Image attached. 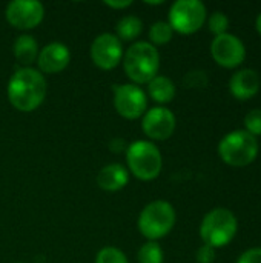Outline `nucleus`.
I'll return each mask as SVG.
<instances>
[{"label":"nucleus","mask_w":261,"mask_h":263,"mask_svg":"<svg viewBox=\"0 0 261 263\" xmlns=\"http://www.w3.org/2000/svg\"><path fill=\"white\" fill-rule=\"evenodd\" d=\"M45 76L34 68H18L8 82V100L22 112L37 109L46 97Z\"/></svg>","instance_id":"obj_1"},{"label":"nucleus","mask_w":261,"mask_h":263,"mask_svg":"<svg viewBox=\"0 0 261 263\" xmlns=\"http://www.w3.org/2000/svg\"><path fill=\"white\" fill-rule=\"evenodd\" d=\"M123 68L134 85L149 83L160 69V54L149 42L131 45L123 55Z\"/></svg>","instance_id":"obj_2"},{"label":"nucleus","mask_w":261,"mask_h":263,"mask_svg":"<svg viewBox=\"0 0 261 263\" xmlns=\"http://www.w3.org/2000/svg\"><path fill=\"white\" fill-rule=\"evenodd\" d=\"M238 222L232 211L226 208H215L209 211L200 225V237L205 245L215 248L226 247L235 237Z\"/></svg>","instance_id":"obj_3"},{"label":"nucleus","mask_w":261,"mask_h":263,"mask_svg":"<svg viewBox=\"0 0 261 263\" xmlns=\"http://www.w3.org/2000/svg\"><path fill=\"white\" fill-rule=\"evenodd\" d=\"M126 162L129 173L145 182L158 177L163 166L160 149L148 140L132 142L126 149Z\"/></svg>","instance_id":"obj_4"},{"label":"nucleus","mask_w":261,"mask_h":263,"mask_svg":"<svg viewBox=\"0 0 261 263\" xmlns=\"http://www.w3.org/2000/svg\"><path fill=\"white\" fill-rule=\"evenodd\" d=\"M175 219V210L169 202L154 200L142 210L138 216V230L149 242H155L171 233Z\"/></svg>","instance_id":"obj_5"},{"label":"nucleus","mask_w":261,"mask_h":263,"mask_svg":"<svg viewBox=\"0 0 261 263\" xmlns=\"http://www.w3.org/2000/svg\"><path fill=\"white\" fill-rule=\"evenodd\" d=\"M258 154L257 137L245 129H237L226 134L218 143V156L226 165L246 166L251 165Z\"/></svg>","instance_id":"obj_6"},{"label":"nucleus","mask_w":261,"mask_h":263,"mask_svg":"<svg viewBox=\"0 0 261 263\" xmlns=\"http://www.w3.org/2000/svg\"><path fill=\"white\" fill-rule=\"evenodd\" d=\"M206 22V6L200 0H177L169 9V25L180 34H194Z\"/></svg>","instance_id":"obj_7"},{"label":"nucleus","mask_w":261,"mask_h":263,"mask_svg":"<svg viewBox=\"0 0 261 263\" xmlns=\"http://www.w3.org/2000/svg\"><path fill=\"white\" fill-rule=\"evenodd\" d=\"M114 106L122 117L135 120L145 114L148 99L145 91L134 83L114 85Z\"/></svg>","instance_id":"obj_8"},{"label":"nucleus","mask_w":261,"mask_h":263,"mask_svg":"<svg viewBox=\"0 0 261 263\" xmlns=\"http://www.w3.org/2000/svg\"><path fill=\"white\" fill-rule=\"evenodd\" d=\"M211 54L217 65L223 68H237L246 59L245 43L234 34H222L217 35L211 43Z\"/></svg>","instance_id":"obj_9"},{"label":"nucleus","mask_w":261,"mask_h":263,"mask_svg":"<svg viewBox=\"0 0 261 263\" xmlns=\"http://www.w3.org/2000/svg\"><path fill=\"white\" fill-rule=\"evenodd\" d=\"M6 20L17 29H32L45 17V8L35 0H14L6 6Z\"/></svg>","instance_id":"obj_10"},{"label":"nucleus","mask_w":261,"mask_h":263,"mask_svg":"<svg viewBox=\"0 0 261 263\" xmlns=\"http://www.w3.org/2000/svg\"><path fill=\"white\" fill-rule=\"evenodd\" d=\"M91 59L100 69H112L123 59V46L117 35L103 32L91 45Z\"/></svg>","instance_id":"obj_11"},{"label":"nucleus","mask_w":261,"mask_h":263,"mask_svg":"<svg viewBox=\"0 0 261 263\" xmlns=\"http://www.w3.org/2000/svg\"><path fill=\"white\" fill-rule=\"evenodd\" d=\"M175 116L171 109L165 106H155L145 112L143 117V133L152 140H166L175 131Z\"/></svg>","instance_id":"obj_12"},{"label":"nucleus","mask_w":261,"mask_h":263,"mask_svg":"<svg viewBox=\"0 0 261 263\" xmlns=\"http://www.w3.org/2000/svg\"><path fill=\"white\" fill-rule=\"evenodd\" d=\"M71 60V52L66 45L54 42L40 49L37 55L38 71L45 74H57L62 72Z\"/></svg>","instance_id":"obj_13"},{"label":"nucleus","mask_w":261,"mask_h":263,"mask_svg":"<svg viewBox=\"0 0 261 263\" xmlns=\"http://www.w3.org/2000/svg\"><path fill=\"white\" fill-rule=\"evenodd\" d=\"M260 76L254 69H240L229 80V89L238 100H249L260 91Z\"/></svg>","instance_id":"obj_14"},{"label":"nucleus","mask_w":261,"mask_h":263,"mask_svg":"<svg viewBox=\"0 0 261 263\" xmlns=\"http://www.w3.org/2000/svg\"><path fill=\"white\" fill-rule=\"evenodd\" d=\"M129 182V171L120 163H111L97 174V185L105 191H118Z\"/></svg>","instance_id":"obj_15"},{"label":"nucleus","mask_w":261,"mask_h":263,"mask_svg":"<svg viewBox=\"0 0 261 263\" xmlns=\"http://www.w3.org/2000/svg\"><path fill=\"white\" fill-rule=\"evenodd\" d=\"M12 52H14V57L17 59V62L25 65V68H28L31 63H34L37 60V55H38L37 40L29 34L18 35L12 45Z\"/></svg>","instance_id":"obj_16"},{"label":"nucleus","mask_w":261,"mask_h":263,"mask_svg":"<svg viewBox=\"0 0 261 263\" xmlns=\"http://www.w3.org/2000/svg\"><path fill=\"white\" fill-rule=\"evenodd\" d=\"M148 91L151 99L162 105L172 102L175 97V85L169 77L165 76H155L148 83Z\"/></svg>","instance_id":"obj_17"},{"label":"nucleus","mask_w":261,"mask_h":263,"mask_svg":"<svg viewBox=\"0 0 261 263\" xmlns=\"http://www.w3.org/2000/svg\"><path fill=\"white\" fill-rule=\"evenodd\" d=\"M117 37L120 42L135 40L143 31V22L135 15H125L117 23Z\"/></svg>","instance_id":"obj_18"},{"label":"nucleus","mask_w":261,"mask_h":263,"mask_svg":"<svg viewBox=\"0 0 261 263\" xmlns=\"http://www.w3.org/2000/svg\"><path fill=\"white\" fill-rule=\"evenodd\" d=\"M165 254L162 247L157 242H146L140 247L137 253L138 263H163Z\"/></svg>","instance_id":"obj_19"},{"label":"nucleus","mask_w":261,"mask_h":263,"mask_svg":"<svg viewBox=\"0 0 261 263\" xmlns=\"http://www.w3.org/2000/svg\"><path fill=\"white\" fill-rule=\"evenodd\" d=\"M172 35H174V29L168 22H155L149 29V40L154 45H165L171 42Z\"/></svg>","instance_id":"obj_20"},{"label":"nucleus","mask_w":261,"mask_h":263,"mask_svg":"<svg viewBox=\"0 0 261 263\" xmlns=\"http://www.w3.org/2000/svg\"><path fill=\"white\" fill-rule=\"evenodd\" d=\"M95 263H129L123 251L115 247H106L97 253Z\"/></svg>","instance_id":"obj_21"},{"label":"nucleus","mask_w":261,"mask_h":263,"mask_svg":"<svg viewBox=\"0 0 261 263\" xmlns=\"http://www.w3.org/2000/svg\"><path fill=\"white\" fill-rule=\"evenodd\" d=\"M208 26H209V31L212 34H215V37L222 35V34H226L228 28H229V18H228V15L225 12L215 11L208 20Z\"/></svg>","instance_id":"obj_22"},{"label":"nucleus","mask_w":261,"mask_h":263,"mask_svg":"<svg viewBox=\"0 0 261 263\" xmlns=\"http://www.w3.org/2000/svg\"><path fill=\"white\" fill-rule=\"evenodd\" d=\"M245 131H248L251 136L257 137L261 136V109H252L246 114L245 117Z\"/></svg>","instance_id":"obj_23"},{"label":"nucleus","mask_w":261,"mask_h":263,"mask_svg":"<svg viewBox=\"0 0 261 263\" xmlns=\"http://www.w3.org/2000/svg\"><path fill=\"white\" fill-rule=\"evenodd\" d=\"M206 83H208V77H206V72L203 71H191L185 77V85L188 88H202Z\"/></svg>","instance_id":"obj_24"},{"label":"nucleus","mask_w":261,"mask_h":263,"mask_svg":"<svg viewBox=\"0 0 261 263\" xmlns=\"http://www.w3.org/2000/svg\"><path fill=\"white\" fill-rule=\"evenodd\" d=\"M197 262L198 263H214L215 260V250L209 245H203L197 251Z\"/></svg>","instance_id":"obj_25"},{"label":"nucleus","mask_w":261,"mask_h":263,"mask_svg":"<svg viewBox=\"0 0 261 263\" xmlns=\"http://www.w3.org/2000/svg\"><path fill=\"white\" fill-rule=\"evenodd\" d=\"M237 263H261V248H251L245 251Z\"/></svg>","instance_id":"obj_26"},{"label":"nucleus","mask_w":261,"mask_h":263,"mask_svg":"<svg viewBox=\"0 0 261 263\" xmlns=\"http://www.w3.org/2000/svg\"><path fill=\"white\" fill-rule=\"evenodd\" d=\"M105 5H106V6H109V8H112V9H125V8H128V6H131V5H132V2H131V0H122V2H106Z\"/></svg>","instance_id":"obj_27"},{"label":"nucleus","mask_w":261,"mask_h":263,"mask_svg":"<svg viewBox=\"0 0 261 263\" xmlns=\"http://www.w3.org/2000/svg\"><path fill=\"white\" fill-rule=\"evenodd\" d=\"M255 26H257V31H258V34L261 35V12L258 14V17H257V23H255Z\"/></svg>","instance_id":"obj_28"}]
</instances>
